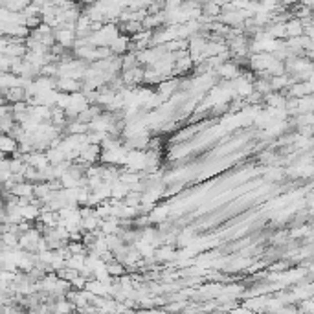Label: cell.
Listing matches in <instances>:
<instances>
[{
  "label": "cell",
  "mask_w": 314,
  "mask_h": 314,
  "mask_svg": "<svg viewBox=\"0 0 314 314\" xmlns=\"http://www.w3.org/2000/svg\"><path fill=\"white\" fill-rule=\"evenodd\" d=\"M107 272H109L112 278H120V276L125 274V266H123V263L114 259L110 261V263H107Z\"/></svg>",
  "instance_id": "11"
},
{
  "label": "cell",
  "mask_w": 314,
  "mask_h": 314,
  "mask_svg": "<svg viewBox=\"0 0 314 314\" xmlns=\"http://www.w3.org/2000/svg\"><path fill=\"white\" fill-rule=\"evenodd\" d=\"M129 43H131V39H129L127 35H121L120 33V35L116 37L114 41L109 44V46H110V50H112V54L114 55H123L129 50Z\"/></svg>",
  "instance_id": "5"
},
{
  "label": "cell",
  "mask_w": 314,
  "mask_h": 314,
  "mask_svg": "<svg viewBox=\"0 0 314 314\" xmlns=\"http://www.w3.org/2000/svg\"><path fill=\"white\" fill-rule=\"evenodd\" d=\"M215 74L221 76L223 79H237L242 72L236 61H224V63H221V65L215 68Z\"/></svg>",
  "instance_id": "2"
},
{
  "label": "cell",
  "mask_w": 314,
  "mask_h": 314,
  "mask_svg": "<svg viewBox=\"0 0 314 314\" xmlns=\"http://www.w3.org/2000/svg\"><path fill=\"white\" fill-rule=\"evenodd\" d=\"M285 33L287 37H300L303 35V24L302 20L298 17H290L287 22H285Z\"/></svg>",
  "instance_id": "4"
},
{
  "label": "cell",
  "mask_w": 314,
  "mask_h": 314,
  "mask_svg": "<svg viewBox=\"0 0 314 314\" xmlns=\"http://www.w3.org/2000/svg\"><path fill=\"white\" fill-rule=\"evenodd\" d=\"M55 43H59L61 46H65L67 50H70L74 46V41H76V33L72 30H67V28H55L54 30Z\"/></svg>",
  "instance_id": "3"
},
{
  "label": "cell",
  "mask_w": 314,
  "mask_h": 314,
  "mask_svg": "<svg viewBox=\"0 0 314 314\" xmlns=\"http://www.w3.org/2000/svg\"><path fill=\"white\" fill-rule=\"evenodd\" d=\"M39 213H41V210H39V206H37V204L20 206V215H22V219H24V221H28V223H33V221H37Z\"/></svg>",
  "instance_id": "9"
},
{
  "label": "cell",
  "mask_w": 314,
  "mask_h": 314,
  "mask_svg": "<svg viewBox=\"0 0 314 314\" xmlns=\"http://www.w3.org/2000/svg\"><path fill=\"white\" fill-rule=\"evenodd\" d=\"M200 9H202V15H206V17H210V18H215L223 13V7L219 6L217 2H213V0H206L204 4L200 6Z\"/></svg>",
  "instance_id": "8"
},
{
  "label": "cell",
  "mask_w": 314,
  "mask_h": 314,
  "mask_svg": "<svg viewBox=\"0 0 314 314\" xmlns=\"http://www.w3.org/2000/svg\"><path fill=\"white\" fill-rule=\"evenodd\" d=\"M0 151L4 153H17L18 151V142L13 138L11 134H0Z\"/></svg>",
  "instance_id": "6"
},
{
  "label": "cell",
  "mask_w": 314,
  "mask_h": 314,
  "mask_svg": "<svg viewBox=\"0 0 314 314\" xmlns=\"http://www.w3.org/2000/svg\"><path fill=\"white\" fill-rule=\"evenodd\" d=\"M41 232L37 228L26 230L24 234L18 236V248L20 250H26V252H37V242L41 239Z\"/></svg>",
  "instance_id": "1"
},
{
  "label": "cell",
  "mask_w": 314,
  "mask_h": 314,
  "mask_svg": "<svg viewBox=\"0 0 314 314\" xmlns=\"http://www.w3.org/2000/svg\"><path fill=\"white\" fill-rule=\"evenodd\" d=\"M0 241L4 248H18V236L13 232H2L0 234Z\"/></svg>",
  "instance_id": "10"
},
{
  "label": "cell",
  "mask_w": 314,
  "mask_h": 314,
  "mask_svg": "<svg viewBox=\"0 0 314 314\" xmlns=\"http://www.w3.org/2000/svg\"><path fill=\"white\" fill-rule=\"evenodd\" d=\"M6 101L7 103H18L26 101V90L24 86H9L6 90Z\"/></svg>",
  "instance_id": "7"
}]
</instances>
